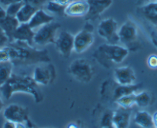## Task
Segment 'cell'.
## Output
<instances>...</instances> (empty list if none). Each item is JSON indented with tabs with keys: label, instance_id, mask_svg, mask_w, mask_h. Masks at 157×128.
I'll return each mask as SVG.
<instances>
[{
	"label": "cell",
	"instance_id": "cell-1",
	"mask_svg": "<svg viewBox=\"0 0 157 128\" xmlns=\"http://www.w3.org/2000/svg\"><path fill=\"white\" fill-rule=\"evenodd\" d=\"M4 49L14 65H30L50 61L47 51L35 49L26 42H12Z\"/></svg>",
	"mask_w": 157,
	"mask_h": 128
},
{
	"label": "cell",
	"instance_id": "cell-2",
	"mask_svg": "<svg viewBox=\"0 0 157 128\" xmlns=\"http://www.w3.org/2000/svg\"><path fill=\"white\" fill-rule=\"evenodd\" d=\"M0 91L5 99L9 100L15 93L22 92L33 96L36 103L43 100V94L33 78L27 75L13 74L5 84L0 87Z\"/></svg>",
	"mask_w": 157,
	"mask_h": 128
},
{
	"label": "cell",
	"instance_id": "cell-3",
	"mask_svg": "<svg viewBox=\"0 0 157 128\" xmlns=\"http://www.w3.org/2000/svg\"><path fill=\"white\" fill-rule=\"evenodd\" d=\"M129 55V49L118 44H102L93 53L99 64L109 68L123 62Z\"/></svg>",
	"mask_w": 157,
	"mask_h": 128
},
{
	"label": "cell",
	"instance_id": "cell-4",
	"mask_svg": "<svg viewBox=\"0 0 157 128\" xmlns=\"http://www.w3.org/2000/svg\"><path fill=\"white\" fill-rule=\"evenodd\" d=\"M69 72L75 80L82 83H89L93 79V68L86 58L74 60L69 67Z\"/></svg>",
	"mask_w": 157,
	"mask_h": 128
},
{
	"label": "cell",
	"instance_id": "cell-5",
	"mask_svg": "<svg viewBox=\"0 0 157 128\" xmlns=\"http://www.w3.org/2000/svg\"><path fill=\"white\" fill-rule=\"evenodd\" d=\"M61 28V25L58 22H52L43 25L36 31H35L33 43L36 46H44L46 45L54 43L57 37L58 30Z\"/></svg>",
	"mask_w": 157,
	"mask_h": 128
},
{
	"label": "cell",
	"instance_id": "cell-6",
	"mask_svg": "<svg viewBox=\"0 0 157 128\" xmlns=\"http://www.w3.org/2000/svg\"><path fill=\"white\" fill-rule=\"evenodd\" d=\"M118 36L122 46L129 50L133 49L134 46L137 44L139 37L136 25L130 20L126 21L118 30Z\"/></svg>",
	"mask_w": 157,
	"mask_h": 128
},
{
	"label": "cell",
	"instance_id": "cell-7",
	"mask_svg": "<svg viewBox=\"0 0 157 128\" xmlns=\"http://www.w3.org/2000/svg\"><path fill=\"white\" fill-rule=\"evenodd\" d=\"M94 27L90 22H87L79 32L74 36V51L81 54L87 50L94 42Z\"/></svg>",
	"mask_w": 157,
	"mask_h": 128
},
{
	"label": "cell",
	"instance_id": "cell-8",
	"mask_svg": "<svg viewBox=\"0 0 157 128\" xmlns=\"http://www.w3.org/2000/svg\"><path fill=\"white\" fill-rule=\"evenodd\" d=\"M118 24L113 18L103 19L99 23L97 33L101 38L105 39L109 44H118Z\"/></svg>",
	"mask_w": 157,
	"mask_h": 128
},
{
	"label": "cell",
	"instance_id": "cell-9",
	"mask_svg": "<svg viewBox=\"0 0 157 128\" xmlns=\"http://www.w3.org/2000/svg\"><path fill=\"white\" fill-rule=\"evenodd\" d=\"M56 75L55 66L49 62L42 63L35 68L33 78L39 85H48L53 82Z\"/></svg>",
	"mask_w": 157,
	"mask_h": 128
},
{
	"label": "cell",
	"instance_id": "cell-10",
	"mask_svg": "<svg viewBox=\"0 0 157 128\" xmlns=\"http://www.w3.org/2000/svg\"><path fill=\"white\" fill-rule=\"evenodd\" d=\"M3 116L6 120L13 123H25L29 120L28 109L17 104L7 106L3 111Z\"/></svg>",
	"mask_w": 157,
	"mask_h": 128
},
{
	"label": "cell",
	"instance_id": "cell-11",
	"mask_svg": "<svg viewBox=\"0 0 157 128\" xmlns=\"http://www.w3.org/2000/svg\"><path fill=\"white\" fill-rule=\"evenodd\" d=\"M54 43L58 52L66 58H69L74 51V35L69 31H61Z\"/></svg>",
	"mask_w": 157,
	"mask_h": 128
},
{
	"label": "cell",
	"instance_id": "cell-12",
	"mask_svg": "<svg viewBox=\"0 0 157 128\" xmlns=\"http://www.w3.org/2000/svg\"><path fill=\"white\" fill-rule=\"evenodd\" d=\"M89 12L86 16L87 21L95 20L113 4V0H87Z\"/></svg>",
	"mask_w": 157,
	"mask_h": 128
},
{
	"label": "cell",
	"instance_id": "cell-13",
	"mask_svg": "<svg viewBox=\"0 0 157 128\" xmlns=\"http://www.w3.org/2000/svg\"><path fill=\"white\" fill-rule=\"evenodd\" d=\"M88 12L87 0H72L65 8V15L69 17H86Z\"/></svg>",
	"mask_w": 157,
	"mask_h": 128
},
{
	"label": "cell",
	"instance_id": "cell-14",
	"mask_svg": "<svg viewBox=\"0 0 157 128\" xmlns=\"http://www.w3.org/2000/svg\"><path fill=\"white\" fill-rule=\"evenodd\" d=\"M34 36L35 31L29 26V25L28 23H22L19 24L18 28L13 33L12 42H26L29 46H34Z\"/></svg>",
	"mask_w": 157,
	"mask_h": 128
},
{
	"label": "cell",
	"instance_id": "cell-15",
	"mask_svg": "<svg viewBox=\"0 0 157 128\" xmlns=\"http://www.w3.org/2000/svg\"><path fill=\"white\" fill-rule=\"evenodd\" d=\"M114 77L120 85H131L136 81L135 71L129 66L117 68L114 70Z\"/></svg>",
	"mask_w": 157,
	"mask_h": 128
},
{
	"label": "cell",
	"instance_id": "cell-16",
	"mask_svg": "<svg viewBox=\"0 0 157 128\" xmlns=\"http://www.w3.org/2000/svg\"><path fill=\"white\" fill-rule=\"evenodd\" d=\"M130 110L120 108L113 111V126L115 128H128L130 123Z\"/></svg>",
	"mask_w": 157,
	"mask_h": 128
},
{
	"label": "cell",
	"instance_id": "cell-17",
	"mask_svg": "<svg viewBox=\"0 0 157 128\" xmlns=\"http://www.w3.org/2000/svg\"><path fill=\"white\" fill-rule=\"evenodd\" d=\"M53 21V16H52L50 13H48L46 10L43 9H39L36 12V13L28 24L33 30H35L38 29L43 25L50 23Z\"/></svg>",
	"mask_w": 157,
	"mask_h": 128
},
{
	"label": "cell",
	"instance_id": "cell-18",
	"mask_svg": "<svg viewBox=\"0 0 157 128\" xmlns=\"http://www.w3.org/2000/svg\"><path fill=\"white\" fill-rule=\"evenodd\" d=\"M140 11L146 20L157 26V3L155 1L140 7Z\"/></svg>",
	"mask_w": 157,
	"mask_h": 128
},
{
	"label": "cell",
	"instance_id": "cell-19",
	"mask_svg": "<svg viewBox=\"0 0 157 128\" xmlns=\"http://www.w3.org/2000/svg\"><path fill=\"white\" fill-rule=\"evenodd\" d=\"M19 21L17 20L16 17H13V16H7L6 18L4 19L3 21L0 22V27L2 28L6 34L8 35L9 38H10V42H12V38H13V35L14 31H16V28L19 25Z\"/></svg>",
	"mask_w": 157,
	"mask_h": 128
},
{
	"label": "cell",
	"instance_id": "cell-20",
	"mask_svg": "<svg viewBox=\"0 0 157 128\" xmlns=\"http://www.w3.org/2000/svg\"><path fill=\"white\" fill-rule=\"evenodd\" d=\"M136 124L142 128H153L152 116L146 111H140L136 112L134 117Z\"/></svg>",
	"mask_w": 157,
	"mask_h": 128
},
{
	"label": "cell",
	"instance_id": "cell-21",
	"mask_svg": "<svg viewBox=\"0 0 157 128\" xmlns=\"http://www.w3.org/2000/svg\"><path fill=\"white\" fill-rule=\"evenodd\" d=\"M141 88V84H134L131 85H120L116 87V89L114 90L113 92V98L115 101L117 100L118 98L123 97V96L129 95L131 94H135L136 91Z\"/></svg>",
	"mask_w": 157,
	"mask_h": 128
},
{
	"label": "cell",
	"instance_id": "cell-22",
	"mask_svg": "<svg viewBox=\"0 0 157 128\" xmlns=\"http://www.w3.org/2000/svg\"><path fill=\"white\" fill-rule=\"evenodd\" d=\"M38 9L28 5V4H24L23 6L21 8L18 14L16 15V18L20 24L22 23H29L33 16L37 11Z\"/></svg>",
	"mask_w": 157,
	"mask_h": 128
},
{
	"label": "cell",
	"instance_id": "cell-23",
	"mask_svg": "<svg viewBox=\"0 0 157 128\" xmlns=\"http://www.w3.org/2000/svg\"><path fill=\"white\" fill-rule=\"evenodd\" d=\"M13 63L10 60L0 62V87L8 81L13 75Z\"/></svg>",
	"mask_w": 157,
	"mask_h": 128
},
{
	"label": "cell",
	"instance_id": "cell-24",
	"mask_svg": "<svg viewBox=\"0 0 157 128\" xmlns=\"http://www.w3.org/2000/svg\"><path fill=\"white\" fill-rule=\"evenodd\" d=\"M151 102H152V97L147 91H141L138 94H136L135 104L140 108H146L150 105Z\"/></svg>",
	"mask_w": 157,
	"mask_h": 128
},
{
	"label": "cell",
	"instance_id": "cell-25",
	"mask_svg": "<svg viewBox=\"0 0 157 128\" xmlns=\"http://www.w3.org/2000/svg\"><path fill=\"white\" fill-rule=\"evenodd\" d=\"M135 96L136 93L135 94H129V95L123 96V97L116 100V102L119 104L120 108L130 109L131 107H132L135 104Z\"/></svg>",
	"mask_w": 157,
	"mask_h": 128
},
{
	"label": "cell",
	"instance_id": "cell-26",
	"mask_svg": "<svg viewBox=\"0 0 157 128\" xmlns=\"http://www.w3.org/2000/svg\"><path fill=\"white\" fill-rule=\"evenodd\" d=\"M46 8L49 13H52L54 15H58V16H63L65 15V8L66 7L59 5L54 2L53 0H51L46 2Z\"/></svg>",
	"mask_w": 157,
	"mask_h": 128
},
{
	"label": "cell",
	"instance_id": "cell-27",
	"mask_svg": "<svg viewBox=\"0 0 157 128\" xmlns=\"http://www.w3.org/2000/svg\"><path fill=\"white\" fill-rule=\"evenodd\" d=\"M23 1H20V2H13V3L10 4L6 7V11L7 15L9 16H13V17H16V15L19 12L22 6L24 5Z\"/></svg>",
	"mask_w": 157,
	"mask_h": 128
},
{
	"label": "cell",
	"instance_id": "cell-28",
	"mask_svg": "<svg viewBox=\"0 0 157 128\" xmlns=\"http://www.w3.org/2000/svg\"><path fill=\"white\" fill-rule=\"evenodd\" d=\"M113 111H107L102 115V118L100 120L101 127L106 128L109 126H113Z\"/></svg>",
	"mask_w": 157,
	"mask_h": 128
},
{
	"label": "cell",
	"instance_id": "cell-29",
	"mask_svg": "<svg viewBox=\"0 0 157 128\" xmlns=\"http://www.w3.org/2000/svg\"><path fill=\"white\" fill-rule=\"evenodd\" d=\"M22 1L25 4L32 5L38 9H42V6L46 5V2H48V0H22Z\"/></svg>",
	"mask_w": 157,
	"mask_h": 128
},
{
	"label": "cell",
	"instance_id": "cell-30",
	"mask_svg": "<svg viewBox=\"0 0 157 128\" xmlns=\"http://www.w3.org/2000/svg\"><path fill=\"white\" fill-rule=\"evenodd\" d=\"M10 43V40L8 35L0 27V49H4Z\"/></svg>",
	"mask_w": 157,
	"mask_h": 128
},
{
	"label": "cell",
	"instance_id": "cell-31",
	"mask_svg": "<svg viewBox=\"0 0 157 128\" xmlns=\"http://www.w3.org/2000/svg\"><path fill=\"white\" fill-rule=\"evenodd\" d=\"M147 65L152 69L157 68V55H151L147 58Z\"/></svg>",
	"mask_w": 157,
	"mask_h": 128
},
{
	"label": "cell",
	"instance_id": "cell-32",
	"mask_svg": "<svg viewBox=\"0 0 157 128\" xmlns=\"http://www.w3.org/2000/svg\"><path fill=\"white\" fill-rule=\"evenodd\" d=\"M7 60H10V57L7 52L5 49H0V62L7 61Z\"/></svg>",
	"mask_w": 157,
	"mask_h": 128
},
{
	"label": "cell",
	"instance_id": "cell-33",
	"mask_svg": "<svg viewBox=\"0 0 157 128\" xmlns=\"http://www.w3.org/2000/svg\"><path fill=\"white\" fill-rule=\"evenodd\" d=\"M7 16L8 15H7L6 11V9L0 4V22L3 21L6 18Z\"/></svg>",
	"mask_w": 157,
	"mask_h": 128
},
{
	"label": "cell",
	"instance_id": "cell-34",
	"mask_svg": "<svg viewBox=\"0 0 157 128\" xmlns=\"http://www.w3.org/2000/svg\"><path fill=\"white\" fill-rule=\"evenodd\" d=\"M20 1H22V0H0V4L3 7H6L10 4L13 3V2H20Z\"/></svg>",
	"mask_w": 157,
	"mask_h": 128
},
{
	"label": "cell",
	"instance_id": "cell-35",
	"mask_svg": "<svg viewBox=\"0 0 157 128\" xmlns=\"http://www.w3.org/2000/svg\"><path fill=\"white\" fill-rule=\"evenodd\" d=\"M152 2H154V0H136V4L138 6L142 7L143 5H146L148 3H150Z\"/></svg>",
	"mask_w": 157,
	"mask_h": 128
},
{
	"label": "cell",
	"instance_id": "cell-36",
	"mask_svg": "<svg viewBox=\"0 0 157 128\" xmlns=\"http://www.w3.org/2000/svg\"><path fill=\"white\" fill-rule=\"evenodd\" d=\"M2 128H17V126H16V123H13V122L6 120L4 123Z\"/></svg>",
	"mask_w": 157,
	"mask_h": 128
},
{
	"label": "cell",
	"instance_id": "cell-37",
	"mask_svg": "<svg viewBox=\"0 0 157 128\" xmlns=\"http://www.w3.org/2000/svg\"><path fill=\"white\" fill-rule=\"evenodd\" d=\"M53 1L54 2H56V3L59 4V5L66 7V5H68L71 2H72V0H53Z\"/></svg>",
	"mask_w": 157,
	"mask_h": 128
},
{
	"label": "cell",
	"instance_id": "cell-38",
	"mask_svg": "<svg viewBox=\"0 0 157 128\" xmlns=\"http://www.w3.org/2000/svg\"><path fill=\"white\" fill-rule=\"evenodd\" d=\"M152 121H153L154 128H157V111L152 115Z\"/></svg>",
	"mask_w": 157,
	"mask_h": 128
},
{
	"label": "cell",
	"instance_id": "cell-39",
	"mask_svg": "<svg viewBox=\"0 0 157 128\" xmlns=\"http://www.w3.org/2000/svg\"><path fill=\"white\" fill-rule=\"evenodd\" d=\"M155 27H156V30H155V34L152 35V41H153L154 45H155V46L157 47V26H155Z\"/></svg>",
	"mask_w": 157,
	"mask_h": 128
},
{
	"label": "cell",
	"instance_id": "cell-40",
	"mask_svg": "<svg viewBox=\"0 0 157 128\" xmlns=\"http://www.w3.org/2000/svg\"><path fill=\"white\" fill-rule=\"evenodd\" d=\"M26 123H27V126H27V128H35L34 126H33V124H32V123H30L29 120L28 121L26 122Z\"/></svg>",
	"mask_w": 157,
	"mask_h": 128
},
{
	"label": "cell",
	"instance_id": "cell-41",
	"mask_svg": "<svg viewBox=\"0 0 157 128\" xmlns=\"http://www.w3.org/2000/svg\"><path fill=\"white\" fill-rule=\"evenodd\" d=\"M2 108H3V102H2V99L0 98V111H2Z\"/></svg>",
	"mask_w": 157,
	"mask_h": 128
},
{
	"label": "cell",
	"instance_id": "cell-42",
	"mask_svg": "<svg viewBox=\"0 0 157 128\" xmlns=\"http://www.w3.org/2000/svg\"><path fill=\"white\" fill-rule=\"evenodd\" d=\"M106 128H115L113 126H109V127H106Z\"/></svg>",
	"mask_w": 157,
	"mask_h": 128
},
{
	"label": "cell",
	"instance_id": "cell-43",
	"mask_svg": "<svg viewBox=\"0 0 157 128\" xmlns=\"http://www.w3.org/2000/svg\"><path fill=\"white\" fill-rule=\"evenodd\" d=\"M155 2H156V3H157V0H155Z\"/></svg>",
	"mask_w": 157,
	"mask_h": 128
}]
</instances>
